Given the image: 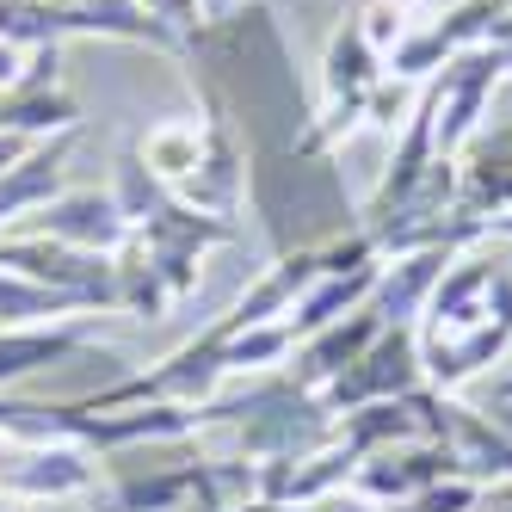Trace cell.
Returning a JSON list of instances; mask_svg holds the SVG:
<instances>
[{
  "instance_id": "obj_18",
  "label": "cell",
  "mask_w": 512,
  "mask_h": 512,
  "mask_svg": "<svg viewBox=\"0 0 512 512\" xmlns=\"http://www.w3.org/2000/svg\"><path fill=\"white\" fill-rule=\"evenodd\" d=\"M198 494V463L167 475H124L112 488V512H179V500Z\"/></svg>"
},
{
  "instance_id": "obj_5",
  "label": "cell",
  "mask_w": 512,
  "mask_h": 512,
  "mask_svg": "<svg viewBox=\"0 0 512 512\" xmlns=\"http://www.w3.org/2000/svg\"><path fill=\"white\" fill-rule=\"evenodd\" d=\"M0 266L19 272V278H38L50 290H68L87 315H99V309L118 315V266L105 260V253L62 247L50 235H7L0 241Z\"/></svg>"
},
{
  "instance_id": "obj_19",
  "label": "cell",
  "mask_w": 512,
  "mask_h": 512,
  "mask_svg": "<svg viewBox=\"0 0 512 512\" xmlns=\"http://www.w3.org/2000/svg\"><path fill=\"white\" fill-rule=\"evenodd\" d=\"M290 352H297L290 321H260V327H241V334H229L223 364H229V377H253V371H272V364L290 358Z\"/></svg>"
},
{
  "instance_id": "obj_8",
  "label": "cell",
  "mask_w": 512,
  "mask_h": 512,
  "mask_svg": "<svg viewBox=\"0 0 512 512\" xmlns=\"http://www.w3.org/2000/svg\"><path fill=\"white\" fill-rule=\"evenodd\" d=\"M31 216H38L31 235H50L62 247H81V253H105V260H112L118 247H130V235H136L112 192H56L44 210H31Z\"/></svg>"
},
{
  "instance_id": "obj_15",
  "label": "cell",
  "mask_w": 512,
  "mask_h": 512,
  "mask_svg": "<svg viewBox=\"0 0 512 512\" xmlns=\"http://www.w3.org/2000/svg\"><path fill=\"white\" fill-rule=\"evenodd\" d=\"M334 438L364 463V457H377V451H395V445H414V438H426L420 414H414V401L401 395V401H371V408H352L334 420Z\"/></svg>"
},
{
  "instance_id": "obj_9",
  "label": "cell",
  "mask_w": 512,
  "mask_h": 512,
  "mask_svg": "<svg viewBox=\"0 0 512 512\" xmlns=\"http://www.w3.org/2000/svg\"><path fill=\"white\" fill-rule=\"evenodd\" d=\"M383 334V315L364 303V309H352V315H340L334 327H321V334H309V340H297V364H290V383L297 389H309V395H321L327 383H334L346 364H358L364 352H371V340Z\"/></svg>"
},
{
  "instance_id": "obj_10",
  "label": "cell",
  "mask_w": 512,
  "mask_h": 512,
  "mask_svg": "<svg viewBox=\"0 0 512 512\" xmlns=\"http://www.w3.org/2000/svg\"><path fill=\"white\" fill-rule=\"evenodd\" d=\"M68 142H75V130L44 136V142H31V149H25L7 173H0V235H7V223H19V216H31V210H44V204L62 192Z\"/></svg>"
},
{
  "instance_id": "obj_4",
  "label": "cell",
  "mask_w": 512,
  "mask_h": 512,
  "mask_svg": "<svg viewBox=\"0 0 512 512\" xmlns=\"http://www.w3.org/2000/svg\"><path fill=\"white\" fill-rule=\"evenodd\" d=\"M377 81H383V56L364 44V31L346 19V25L334 31V44H327V62H321L327 105H321V118L303 130L297 149H303V155H315V149H327V142H340V136L364 118V105H371Z\"/></svg>"
},
{
  "instance_id": "obj_22",
  "label": "cell",
  "mask_w": 512,
  "mask_h": 512,
  "mask_svg": "<svg viewBox=\"0 0 512 512\" xmlns=\"http://www.w3.org/2000/svg\"><path fill=\"white\" fill-rule=\"evenodd\" d=\"M25 149H31L25 136H7V130H0V173H7V167H13V161L25 155Z\"/></svg>"
},
{
  "instance_id": "obj_24",
  "label": "cell",
  "mask_w": 512,
  "mask_h": 512,
  "mask_svg": "<svg viewBox=\"0 0 512 512\" xmlns=\"http://www.w3.org/2000/svg\"><path fill=\"white\" fill-rule=\"evenodd\" d=\"M229 512H278V506H266V500H247V506H229Z\"/></svg>"
},
{
  "instance_id": "obj_21",
  "label": "cell",
  "mask_w": 512,
  "mask_h": 512,
  "mask_svg": "<svg viewBox=\"0 0 512 512\" xmlns=\"http://www.w3.org/2000/svg\"><path fill=\"white\" fill-rule=\"evenodd\" d=\"M488 420H494V426H506V420H512V371H506V377H494V414H488Z\"/></svg>"
},
{
  "instance_id": "obj_11",
  "label": "cell",
  "mask_w": 512,
  "mask_h": 512,
  "mask_svg": "<svg viewBox=\"0 0 512 512\" xmlns=\"http://www.w3.org/2000/svg\"><path fill=\"white\" fill-rule=\"evenodd\" d=\"M93 482H99V469L87 463V445H25L7 469H0V488L31 494V500L87 494Z\"/></svg>"
},
{
  "instance_id": "obj_6",
  "label": "cell",
  "mask_w": 512,
  "mask_h": 512,
  "mask_svg": "<svg viewBox=\"0 0 512 512\" xmlns=\"http://www.w3.org/2000/svg\"><path fill=\"white\" fill-rule=\"evenodd\" d=\"M426 383L420 371V340L414 327H383V334L371 340V352H364L358 364H346V371L321 389V408L327 414H352V408H371V401H401L414 395Z\"/></svg>"
},
{
  "instance_id": "obj_20",
  "label": "cell",
  "mask_w": 512,
  "mask_h": 512,
  "mask_svg": "<svg viewBox=\"0 0 512 512\" xmlns=\"http://www.w3.org/2000/svg\"><path fill=\"white\" fill-rule=\"evenodd\" d=\"M136 7L149 13L155 25H167L179 44H192V38H198V25H204V7H198V0H136Z\"/></svg>"
},
{
  "instance_id": "obj_12",
  "label": "cell",
  "mask_w": 512,
  "mask_h": 512,
  "mask_svg": "<svg viewBox=\"0 0 512 512\" xmlns=\"http://www.w3.org/2000/svg\"><path fill=\"white\" fill-rule=\"evenodd\" d=\"M457 260L451 247H420V253H395V266L377 272V290H371V309L383 315V327H414L438 272Z\"/></svg>"
},
{
  "instance_id": "obj_2",
  "label": "cell",
  "mask_w": 512,
  "mask_h": 512,
  "mask_svg": "<svg viewBox=\"0 0 512 512\" xmlns=\"http://www.w3.org/2000/svg\"><path fill=\"white\" fill-rule=\"evenodd\" d=\"M500 75H512V56L500 44H475L463 56H451L438 75L426 81V105H432V142L438 155L457 161V149L475 136V124H482L488 99L500 87Z\"/></svg>"
},
{
  "instance_id": "obj_17",
  "label": "cell",
  "mask_w": 512,
  "mask_h": 512,
  "mask_svg": "<svg viewBox=\"0 0 512 512\" xmlns=\"http://www.w3.org/2000/svg\"><path fill=\"white\" fill-rule=\"evenodd\" d=\"M68 315H87L68 290H50L38 278H19L0 266V327H31V321H68Z\"/></svg>"
},
{
  "instance_id": "obj_13",
  "label": "cell",
  "mask_w": 512,
  "mask_h": 512,
  "mask_svg": "<svg viewBox=\"0 0 512 512\" xmlns=\"http://www.w3.org/2000/svg\"><path fill=\"white\" fill-rule=\"evenodd\" d=\"M321 278V253L315 247H297V253H284V260H272L260 278H253L241 297H235V327H260V321H284L290 309L303 303V290Z\"/></svg>"
},
{
  "instance_id": "obj_7",
  "label": "cell",
  "mask_w": 512,
  "mask_h": 512,
  "mask_svg": "<svg viewBox=\"0 0 512 512\" xmlns=\"http://www.w3.org/2000/svg\"><path fill=\"white\" fill-rule=\"evenodd\" d=\"M451 475H457L451 451L432 445V438H414V445H395V451L364 457V463L352 469L346 494L364 500V506H377V512H389V506H408L414 494H426V488H438V482H451Z\"/></svg>"
},
{
  "instance_id": "obj_3",
  "label": "cell",
  "mask_w": 512,
  "mask_h": 512,
  "mask_svg": "<svg viewBox=\"0 0 512 512\" xmlns=\"http://www.w3.org/2000/svg\"><path fill=\"white\" fill-rule=\"evenodd\" d=\"M506 13H512L506 0H457V7H438L432 19H420L408 38L383 56V68H389L395 81H408V87L432 81L451 56H463L475 44H494V31H500Z\"/></svg>"
},
{
  "instance_id": "obj_23",
  "label": "cell",
  "mask_w": 512,
  "mask_h": 512,
  "mask_svg": "<svg viewBox=\"0 0 512 512\" xmlns=\"http://www.w3.org/2000/svg\"><path fill=\"white\" fill-rule=\"evenodd\" d=\"M198 7H204V19H223V13L235 7V0H198Z\"/></svg>"
},
{
  "instance_id": "obj_14",
  "label": "cell",
  "mask_w": 512,
  "mask_h": 512,
  "mask_svg": "<svg viewBox=\"0 0 512 512\" xmlns=\"http://www.w3.org/2000/svg\"><path fill=\"white\" fill-rule=\"evenodd\" d=\"M93 334V321H31V327H0V389L25 383L44 364L75 358Z\"/></svg>"
},
{
  "instance_id": "obj_1",
  "label": "cell",
  "mask_w": 512,
  "mask_h": 512,
  "mask_svg": "<svg viewBox=\"0 0 512 512\" xmlns=\"http://www.w3.org/2000/svg\"><path fill=\"white\" fill-rule=\"evenodd\" d=\"M420 371L432 389H463L512 352V266L488 253H463L438 272L432 297L414 321Z\"/></svg>"
},
{
  "instance_id": "obj_16",
  "label": "cell",
  "mask_w": 512,
  "mask_h": 512,
  "mask_svg": "<svg viewBox=\"0 0 512 512\" xmlns=\"http://www.w3.org/2000/svg\"><path fill=\"white\" fill-rule=\"evenodd\" d=\"M142 167H149L161 186H179L198 161H204V124L198 118H167V124H155L149 136H142Z\"/></svg>"
}]
</instances>
